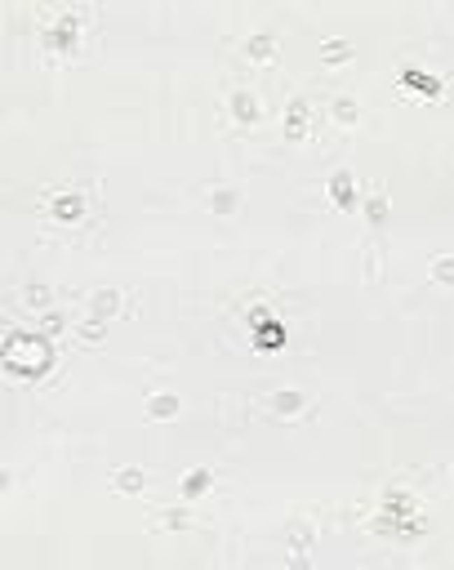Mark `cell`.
<instances>
[{
  "mask_svg": "<svg viewBox=\"0 0 454 570\" xmlns=\"http://www.w3.org/2000/svg\"><path fill=\"white\" fill-rule=\"evenodd\" d=\"M267 410L281 415V419H299V415H308V410H312V397L299 392V387H285V392H276L272 401H267Z\"/></svg>",
  "mask_w": 454,
  "mask_h": 570,
  "instance_id": "obj_1",
  "label": "cell"
},
{
  "mask_svg": "<svg viewBox=\"0 0 454 570\" xmlns=\"http://www.w3.org/2000/svg\"><path fill=\"white\" fill-rule=\"evenodd\" d=\"M45 36H49V45H54V50H71V45L80 41V14H76V9L63 14V22H54Z\"/></svg>",
  "mask_w": 454,
  "mask_h": 570,
  "instance_id": "obj_2",
  "label": "cell"
},
{
  "mask_svg": "<svg viewBox=\"0 0 454 570\" xmlns=\"http://www.w3.org/2000/svg\"><path fill=\"white\" fill-rule=\"evenodd\" d=\"M227 112L241 120V125H254L259 120V99H254L250 90H232L227 94Z\"/></svg>",
  "mask_w": 454,
  "mask_h": 570,
  "instance_id": "obj_3",
  "label": "cell"
},
{
  "mask_svg": "<svg viewBox=\"0 0 454 570\" xmlns=\"http://www.w3.org/2000/svg\"><path fill=\"white\" fill-rule=\"evenodd\" d=\"M80 210H85L80 197H76V192H67V197H58L54 205H49V218H58V223H76Z\"/></svg>",
  "mask_w": 454,
  "mask_h": 570,
  "instance_id": "obj_4",
  "label": "cell"
},
{
  "mask_svg": "<svg viewBox=\"0 0 454 570\" xmlns=\"http://www.w3.org/2000/svg\"><path fill=\"white\" fill-rule=\"evenodd\" d=\"M147 415L152 419H174L178 415V397L174 392H152L147 397Z\"/></svg>",
  "mask_w": 454,
  "mask_h": 570,
  "instance_id": "obj_5",
  "label": "cell"
},
{
  "mask_svg": "<svg viewBox=\"0 0 454 570\" xmlns=\"http://www.w3.org/2000/svg\"><path fill=\"white\" fill-rule=\"evenodd\" d=\"M210 486H214V472L196 468V472H187V481H183V499H201Z\"/></svg>",
  "mask_w": 454,
  "mask_h": 570,
  "instance_id": "obj_6",
  "label": "cell"
},
{
  "mask_svg": "<svg viewBox=\"0 0 454 570\" xmlns=\"http://www.w3.org/2000/svg\"><path fill=\"white\" fill-rule=\"evenodd\" d=\"M90 308H94V321H107V317H112V312L120 308V294H116V290H98Z\"/></svg>",
  "mask_w": 454,
  "mask_h": 570,
  "instance_id": "obj_7",
  "label": "cell"
},
{
  "mask_svg": "<svg viewBox=\"0 0 454 570\" xmlns=\"http://www.w3.org/2000/svg\"><path fill=\"white\" fill-rule=\"evenodd\" d=\"M143 486H147V472H143V468H120V472H116V490L139 494Z\"/></svg>",
  "mask_w": 454,
  "mask_h": 570,
  "instance_id": "obj_8",
  "label": "cell"
},
{
  "mask_svg": "<svg viewBox=\"0 0 454 570\" xmlns=\"http://www.w3.org/2000/svg\"><path fill=\"white\" fill-rule=\"evenodd\" d=\"M192 521H196V517L187 513V508H169V513L156 517V526H165V530H187Z\"/></svg>",
  "mask_w": 454,
  "mask_h": 570,
  "instance_id": "obj_9",
  "label": "cell"
},
{
  "mask_svg": "<svg viewBox=\"0 0 454 570\" xmlns=\"http://www.w3.org/2000/svg\"><path fill=\"white\" fill-rule=\"evenodd\" d=\"M329 192H334L339 205H352V197H357V192H352V174H334L329 178Z\"/></svg>",
  "mask_w": 454,
  "mask_h": 570,
  "instance_id": "obj_10",
  "label": "cell"
},
{
  "mask_svg": "<svg viewBox=\"0 0 454 570\" xmlns=\"http://www.w3.org/2000/svg\"><path fill=\"white\" fill-rule=\"evenodd\" d=\"M303 116H308V103H290V120H285V134L290 138L303 134Z\"/></svg>",
  "mask_w": 454,
  "mask_h": 570,
  "instance_id": "obj_11",
  "label": "cell"
},
{
  "mask_svg": "<svg viewBox=\"0 0 454 570\" xmlns=\"http://www.w3.org/2000/svg\"><path fill=\"white\" fill-rule=\"evenodd\" d=\"M250 54H254V58H272V54H276V36L259 31V36L250 41Z\"/></svg>",
  "mask_w": 454,
  "mask_h": 570,
  "instance_id": "obj_12",
  "label": "cell"
},
{
  "mask_svg": "<svg viewBox=\"0 0 454 570\" xmlns=\"http://www.w3.org/2000/svg\"><path fill=\"white\" fill-rule=\"evenodd\" d=\"M334 120L339 125H352V120H357V103L352 99H334Z\"/></svg>",
  "mask_w": 454,
  "mask_h": 570,
  "instance_id": "obj_13",
  "label": "cell"
},
{
  "mask_svg": "<svg viewBox=\"0 0 454 570\" xmlns=\"http://www.w3.org/2000/svg\"><path fill=\"white\" fill-rule=\"evenodd\" d=\"M432 281L454 285V259H437V263H432Z\"/></svg>",
  "mask_w": 454,
  "mask_h": 570,
  "instance_id": "obj_14",
  "label": "cell"
},
{
  "mask_svg": "<svg viewBox=\"0 0 454 570\" xmlns=\"http://www.w3.org/2000/svg\"><path fill=\"white\" fill-rule=\"evenodd\" d=\"M210 205H214L218 214H227L232 205H236V192H210Z\"/></svg>",
  "mask_w": 454,
  "mask_h": 570,
  "instance_id": "obj_15",
  "label": "cell"
},
{
  "mask_svg": "<svg viewBox=\"0 0 454 570\" xmlns=\"http://www.w3.org/2000/svg\"><path fill=\"white\" fill-rule=\"evenodd\" d=\"M321 54H325V58H348V54H352V45H343V41H325V45H321Z\"/></svg>",
  "mask_w": 454,
  "mask_h": 570,
  "instance_id": "obj_16",
  "label": "cell"
},
{
  "mask_svg": "<svg viewBox=\"0 0 454 570\" xmlns=\"http://www.w3.org/2000/svg\"><path fill=\"white\" fill-rule=\"evenodd\" d=\"M27 303H36V308H45V303H49V290H45V285H36L31 294H27Z\"/></svg>",
  "mask_w": 454,
  "mask_h": 570,
  "instance_id": "obj_17",
  "label": "cell"
}]
</instances>
